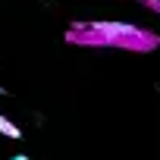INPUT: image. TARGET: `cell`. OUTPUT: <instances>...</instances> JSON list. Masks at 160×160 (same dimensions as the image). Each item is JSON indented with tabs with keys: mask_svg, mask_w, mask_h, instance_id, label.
<instances>
[{
	"mask_svg": "<svg viewBox=\"0 0 160 160\" xmlns=\"http://www.w3.org/2000/svg\"><path fill=\"white\" fill-rule=\"evenodd\" d=\"M0 132H3L7 138H22V129L13 119H7V116H0Z\"/></svg>",
	"mask_w": 160,
	"mask_h": 160,
	"instance_id": "7a4b0ae2",
	"label": "cell"
},
{
	"mask_svg": "<svg viewBox=\"0 0 160 160\" xmlns=\"http://www.w3.org/2000/svg\"><path fill=\"white\" fill-rule=\"evenodd\" d=\"M13 160H28V157H25V154H16V157H13Z\"/></svg>",
	"mask_w": 160,
	"mask_h": 160,
	"instance_id": "3957f363",
	"label": "cell"
},
{
	"mask_svg": "<svg viewBox=\"0 0 160 160\" xmlns=\"http://www.w3.org/2000/svg\"><path fill=\"white\" fill-rule=\"evenodd\" d=\"M69 41H82V44H116L129 50H151L160 44L157 35H148L144 28L126 25V22H85V25H72Z\"/></svg>",
	"mask_w": 160,
	"mask_h": 160,
	"instance_id": "6da1fadb",
	"label": "cell"
}]
</instances>
